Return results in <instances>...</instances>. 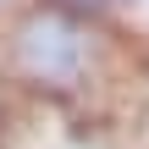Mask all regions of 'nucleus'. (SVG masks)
Here are the masks:
<instances>
[{"instance_id": "f257e3e1", "label": "nucleus", "mask_w": 149, "mask_h": 149, "mask_svg": "<svg viewBox=\"0 0 149 149\" xmlns=\"http://www.w3.org/2000/svg\"><path fill=\"white\" fill-rule=\"evenodd\" d=\"M111 61H116V44L100 33V22L61 0L22 6L0 33L6 77L39 100H77L100 88L111 77Z\"/></svg>"}, {"instance_id": "f03ea898", "label": "nucleus", "mask_w": 149, "mask_h": 149, "mask_svg": "<svg viewBox=\"0 0 149 149\" xmlns=\"http://www.w3.org/2000/svg\"><path fill=\"white\" fill-rule=\"evenodd\" d=\"M6 6H11V0H0V11H6Z\"/></svg>"}]
</instances>
